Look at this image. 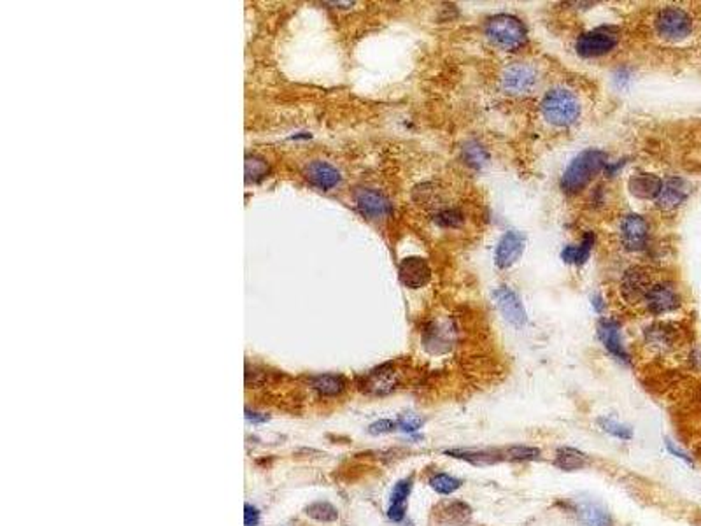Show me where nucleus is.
Segmentation results:
<instances>
[{
  "mask_svg": "<svg viewBox=\"0 0 701 526\" xmlns=\"http://www.w3.org/2000/svg\"><path fill=\"white\" fill-rule=\"evenodd\" d=\"M435 223H437L438 227H444V228H457L463 223V212L460 211V209H452V207H449V209H440V211L435 215Z\"/></svg>",
  "mask_w": 701,
  "mask_h": 526,
  "instance_id": "31",
  "label": "nucleus"
},
{
  "mask_svg": "<svg viewBox=\"0 0 701 526\" xmlns=\"http://www.w3.org/2000/svg\"><path fill=\"white\" fill-rule=\"evenodd\" d=\"M575 514L581 526H614V520L607 507L595 500H582L575 509Z\"/></svg>",
  "mask_w": 701,
  "mask_h": 526,
  "instance_id": "19",
  "label": "nucleus"
},
{
  "mask_svg": "<svg viewBox=\"0 0 701 526\" xmlns=\"http://www.w3.org/2000/svg\"><path fill=\"white\" fill-rule=\"evenodd\" d=\"M311 386L321 396H337L346 389L344 377L334 374H323L311 379Z\"/></svg>",
  "mask_w": 701,
  "mask_h": 526,
  "instance_id": "25",
  "label": "nucleus"
},
{
  "mask_svg": "<svg viewBox=\"0 0 701 526\" xmlns=\"http://www.w3.org/2000/svg\"><path fill=\"white\" fill-rule=\"evenodd\" d=\"M486 35L503 51L521 50L528 40L525 23L512 14H496L486 23Z\"/></svg>",
  "mask_w": 701,
  "mask_h": 526,
  "instance_id": "3",
  "label": "nucleus"
},
{
  "mask_svg": "<svg viewBox=\"0 0 701 526\" xmlns=\"http://www.w3.org/2000/svg\"><path fill=\"white\" fill-rule=\"evenodd\" d=\"M526 239L519 231H507L503 237L500 239L496 246V253H494V260L500 268L512 267L525 253Z\"/></svg>",
  "mask_w": 701,
  "mask_h": 526,
  "instance_id": "14",
  "label": "nucleus"
},
{
  "mask_svg": "<svg viewBox=\"0 0 701 526\" xmlns=\"http://www.w3.org/2000/svg\"><path fill=\"white\" fill-rule=\"evenodd\" d=\"M398 275H400L401 285L411 290H419L430 282L431 268L426 260L421 258V256H409V258L400 262Z\"/></svg>",
  "mask_w": 701,
  "mask_h": 526,
  "instance_id": "11",
  "label": "nucleus"
},
{
  "mask_svg": "<svg viewBox=\"0 0 701 526\" xmlns=\"http://www.w3.org/2000/svg\"><path fill=\"white\" fill-rule=\"evenodd\" d=\"M621 241L628 251H642L649 241V223L644 216L628 215L621 222Z\"/></svg>",
  "mask_w": 701,
  "mask_h": 526,
  "instance_id": "9",
  "label": "nucleus"
},
{
  "mask_svg": "<svg viewBox=\"0 0 701 526\" xmlns=\"http://www.w3.org/2000/svg\"><path fill=\"white\" fill-rule=\"evenodd\" d=\"M445 456L455 459H461V462L472 463L475 467H482V465H493V463L501 462V454L500 451H474V450H445Z\"/></svg>",
  "mask_w": 701,
  "mask_h": 526,
  "instance_id": "24",
  "label": "nucleus"
},
{
  "mask_svg": "<svg viewBox=\"0 0 701 526\" xmlns=\"http://www.w3.org/2000/svg\"><path fill=\"white\" fill-rule=\"evenodd\" d=\"M412 488H414V479H412V477L398 481V483L393 486V491H391L389 496V507H387V518H389L393 523H400V521L405 520V514H407V500L409 496H411Z\"/></svg>",
  "mask_w": 701,
  "mask_h": 526,
  "instance_id": "18",
  "label": "nucleus"
},
{
  "mask_svg": "<svg viewBox=\"0 0 701 526\" xmlns=\"http://www.w3.org/2000/svg\"><path fill=\"white\" fill-rule=\"evenodd\" d=\"M537 71L528 64H512L503 69L500 86L508 95H528L537 86Z\"/></svg>",
  "mask_w": 701,
  "mask_h": 526,
  "instance_id": "6",
  "label": "nucleus"
},
{
  "mask_svg": "<svg viewBox=\"0 0 701 526\" xmlns=\"http://www.w3.org/2000/svg\"><path fill=\"white\" fill-rule=\"evenodd\" d=\"M598 337H600L601 344L605 345L612 356L619 360V362L629 363V355L625 348V342L621 337V325L614 319H601L598 325Z\"/></svg>",
  "mask_w": 701,
  "mask_h": 526,
  "instance_id": "15",
  "label": "nucleus"
},
{
  "mask_svg": "<svg viewBox=\"0 0 701 526\" xmlns=\"http://www.w3.org/2000/svg\"><path fill=\"white\" fill-rule=\"evenodd\" d=\"M629 190L634 197L638 198H656L661 191L663 181L661 178L654 174H647V172H642V174L633 176L629 179Z\"/></svg>",
  "mask_w": 701,
  "mask_h": 526,
  "instance_id": "22",
  "label": "nucleus"
},
{
  "mask_svg": "<svg viewBox=\"0 0 701 526\" xmlns=\"http://www.w3.org/2000/svg\"><path fill=\"white\" fill-rule=\"evenodd\" d=\"M305 514L319 523H334L338 518V510L328 502H314L305 509Z\"/></svg>",
  "mask_w": 701,
  "mask_h": 526,
  "instance_id": "28",
  "label": "nucleus"
},
{
  "mask_svg": "<svg viewBox=\"0 0 701 526\" xmlns=\"http://www.w3.org/2000/svg\"><path fill=\"white\" fill-rule=\"evenodd\" d=\"M501 459L508 462H538L542 459V451L533 446H511L500 451Z\"/></svg>",
  "mask_w": 701,
  "mask_h": 526,
  "instance_id": "27",
  "label": "nucleus"
},
{
  "mask_svg": "<svg viewBox=\"0 0 701 526\" xmlns=\"http://www.w3.org/2000/svg\"><path fill=\"white\" fill-rule=\"evenodd\" d=\"M540 109L545 120L554 127H570L581 116V102L574 91L566 88H554L547 91Z\"/></svg>",
  "mask_w": 701,
  "mask_h": 526,
  "instance_id": "2",
  "label": "nucleus"
},
{
  "mask_svg": "<svg viewBox=\"0 0 701 526\" xmlns=\"http://www.w3.org/2000/svg\"><path fill=\"white\" fill-rule=\"evenodd\" d=\"M689 197V185L682 178H668L663 181L661 191L656 197V205L663 211H673L680 207Z\"/></svg>",
  "mask_w": 701,
  "mask_h": 526,
  "instance_id": "16",
  "label": "nucleus"
},
{
  "mask_svg": "<svg viewBox=\"0 0 701 526\" xmlns=\"http://www.w3.org/2000/svg\"><path fill=\"white\" fill-rule=\"evenodd\" d=\"M428 484H430V488L433 489L437 495L448 496V495H452V493H456L457 489L463 486V481L457 479V477H455V476H451V474L435 472V474H431L430 479H428Z\"/></svg>",
  "mask_w": 701,
  "mask_h": 526,
  "instance_id": "26",
  "label": "nucleus"
},
{
  "mask_svg": "<svg viewBox=\"0 0 701 526\" xmlns=\"http://www.w3.org/2000/svg\"><path fill=\"white\" fill-rule=\"evenodd\" d=\"M394 430H398V423L393 421V419H379V421L368 426L370 435H386V433L394 432Z\"/></svg>",
  "mask_w": 701,
  "mask_h": 526,
  "instance_id": "34",
  "label": "nucleus"
},
{
  "mask_svg": "<svg viewBox=\"0 0 701 526\" xmlns=\"http://www.w3.org/2000/svg\"><path fill=\"white\" fill-rule=\"evenodd\" d=\"M619 42V34L612 28L607 27H600L595 28V30H589L581 34L575 40V50L581 57L584 58H595L601 57V55H607L617 46Z\"/></svg>",
  "mask_w": 701,
  "mask_h": 526,
  "instance_id": "5",
  "label": "nucleus"
},
{
  "mask_svg": "<svg viewBox=\"0 0 701 526\" xmlns=\"http://www.w3.org/2000/svg\"><path fill=\"white\" fill-rule=\"evenodd\" d=\"M656 32L666 40H682L693 32V18L682 7L670 6L656 14Z\"/></svg>",
  "mask_w": 701,
  "mask_h": 526,
  "instance_id": "4",
  "label": "nucleus"
},
{
  "mask_svg": "<svg viewBox=\"0 0 701 526\" xmlns=\"http://www.w3.org/2000/svg\"><path fill=\"white\" fill-rule=\"evenodd\" d=\"M465 160H467L468 165L479 168L488 161V153H486V149L482 148V146L472 142V144H468L467 148H465Z\"/></svg>",
  "mask_w": 701,
  "mask_h": 526,
  "instance_id": "32",
  "label": "nucleus"
},
{
  "mask_svg": "<svg viewBox=\"0 0 701 526\" xmlns=\"http://www.w3.org/2000/svg\"><path fill=\"white\" fill-rule=\"evenodd\" d=\"M493 299L496 302L498 311L503 314V318L514 326H523L526 323V311L518 293L512 292L508 286H500L493 292Z\"/></svg>",
  "mask_w": 701,
  "mask_h": 526,
  "instance_id": "10",
  "label": "nucleus"
},
{
  "mask_svg": "<svg viewBox=\"0 0 701 526\" xmlns=\"http://www.w3.org/2000/svg\"><path fill=\"white\" fill-rule=\"evenodd\" d=\"M607 165V153L600 149L582 151L574 158L561 178V188L566 193H579L600 174Z\"/></svg>",
  "mask_w": 701,
  "mask_h": 526,
  "instance_id": "1",
  "label": "nucleus"
},
{
  "mask_svg": "<svg viewBox=\"0 0 701 526\" xmlns=\"http://www.w3.org/2000/svg\"><path fill=\"white\" fill-rule=\"evenodd\" d=\"M554 467L563 472H575L582 470L589 465V456L586 452L575 450V447H558L554 454Z\"/></svg>",
  "mask_w": 701,
  "mask_h": 526,
  "instance_id": "21",
  "label": "nucleus"
},
{
  "mask_svg": "<svg viewBox=\"0 0 701 526\" xmlns=\"http://www.w3.org/2000/svg\"><path fill=\"white\" fill-rule=\"evenodd\" d=\"M651 288V274L642 267L628 268L621 279L622 299L628 302V304H638V302L645 300Z\"/></svg>",
  "mask_w": 701,
  "mask_h": 526,
  "instance_id": "8",
  "label": "nucleus"
},
{
  "mask_svg": "<svg viewBox=\"0 0 701 526\" xmlns=\"http://www.w3.org/2000/svg\"><path fill=\"white\" fill-rule=\"evenodd\" d=\"M397 423H398V430H401V432L405 433H414L424 425V418L416 414H404L397 419Z\"/></svg>",
  "mask_w": 701,
  "mask_h": 526,
  "instance_id": "33",
  "label": "nucleus"
},
{
  "mask_svg": "<svg viewBox=\"0 0 701 526\" xmlns=\"http://www.w3.org/2000/svg\"><path fill=\"white\" fill-rule=\"evenodd\" d=\"M268 165L260 156H246V183H258L267 176Z\"/></svg>",
  "mask_w": 701,
  "mask_h": 526,
  "instance_id": "30",
  "label": "nucleus"
},
{
  "mask_svg": "<svg viewBox=\"0 0 701 526\" xmlns=\"http://www.w3.org/2000/svg\"><path fill=\"white\" fill-rule=\"evenodd\" d=\"M258 523H260V513H258V509L256 507H253V505H247L244 507V525L246 526H258Z\"/></svg>",
  "mask_w": 701,
  "mask_h": 526,
  "instance_id": "35",
  "label": "nucleus"
},
{
  "mask_svg": "<svg viewBox=\"0 0 701 526\" xmlns=\"http://www.w3.org/2000/svg\"><path fill=\"white\" fill-rule=\"evenodd\" d=\"M435 520L442 526H468L472 521V507L461 500L440 503L435 510Z\"/></svg>",
  "mask_w": 701,
  "mask_h": 526,
  "instance_id": "17",
  "label": "nucleus"
},
{
  "mask_svg": "<svg viewBox=\"0 0 701 526\" xmlns=\"http://www.w3.org/2000/svg\"><path fill=\"white\" fill-rule=\"evenodd\" d=\"M305 176L312 185L321 190H331L341 183V174L335 167H331L326 161H312L305 168Z\"/></svg>",
  "mask_w": 701,
  "mask_h": 526,
  "instance_id": "20",
  "label": "nucleus"
},
{
  "mask_svg": "<svg viewBox=\"0 0 701 526\" xmlns=\"http://www.w3.org/2000/svg\"><path fill=\"white\" fill-rule=\"evenodd\" d=\"M593 246H595V235L591 231L584 234L582 241L575 246H566V248L561 251V258H563L564 263L570 265H584L589 260L593 251Z\"/></svg>",
  "mask_w": 701,
  "mask_h": 526,
  "instance_id": "23",
  "label": "nucleus"
},
{
  "mask_svg": "<svg viewBox=\"0 0 701 526\" xmlns=\"http://www.w3.org/2000/svg\"><path fill=\"white\" fill-rule=\"evenodd\" d=\"M666 450H668V452H671V454H673L675 458L684 459V462L689 463V465H691V463H693V458L688 454V452L682 451L680 447H677L673 442H671V440H668V439H666Z\"/></svg>",
  "mask_w": 701,
  "mask_h": 526,
  "instance_id": "36",
  "label": "nucleus"
},
{
  "mask_svg": "<svg viewBox=\"0 0 701 526\" xmlns=\"http://www.w3.org/2000/svg\"><path fill=\"white\" fill-rule=\"evenodd\" d=\"M246 418L249 419V421H253V423H265V421H268V416H267V414L251 413L249 409L246 411Z\"/></svg>",
  "mask_w": 701,
  "mask_h": 526,
  "instance_id": "37",
  "label": "nucleus"
},
{
  "mask_svg": "<svg viewBox=\"0 0 701 526\" xmlns=\"http://www.w3.org/2000/svg\"><path fill=\"white\" fill-rule=\"evenodd\" d=\"M645 305L652 314H666L680 305V297L675 292L673 286L668 282H659V285H652V288L649 290L647 297H645Z\"/></svg>",
  "mask_w": 701,
  "mask_h": 526,
  "instance_id": "13",
  "label": "nucleus"
},
{
  "mask_svg": "<svg viewBox=\"0 0 701 526\" xmlns=\"http://www.w3.org/2000/svg\"><path fill=\"white\" fill-rule=\"evenodd\" d=\"M398 382H400V374L393 363H384L360 379V389L367 395L384 396L398 388Z\"/></svg>",
  "mask_w": 701,
  "mask_h": 526,
  "instance_id": "7",
  "label": "nucleus"
},
{
  "mask_svg": "<svg viewBox=\"0 0 701 526\" xmlns=\"http://www.w3.org/2000/svg\"><path fill=\"white\" fill-rule=\"evenodd\" d=\"M598 426H600L605 433L615 437V439H621V440L633 439V428L628 425H622V423L615 421V419L612 418H605V416L603 418H598Z\"/></svg>",
  "mask_w": 701,
  "mask_h": 526,
  "instance_id": "29",
  "label": "nucleus"
},
{
  "mask_svg": "<svg viewBox=\"0 0 701 526\" xmlns=\"http://www.w3.org/2000/svg\"><path fill=\"white\" fill-rule=\"evenodd\" d=\"M354 200H356L358 209L363 212L368 218H386V216L391 215L393 207H391V202L387 200L384 195L381 191L375 190H368V188H360L354 193Z\"/></svg>",
  "mask_w": 701,
  "mask_h": 526,
  "instance_id": "12",
  "label": "nucleus"
}]
</instances>
